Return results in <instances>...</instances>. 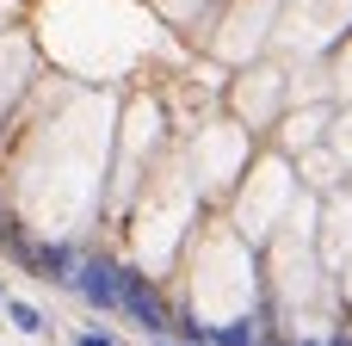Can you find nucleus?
<instances>
[{"label":"nucleus","mask_w":352,"mask_h":346,"mask_svg":"<svg viewBox=\"0 0 352 346\" xmlns=\"http://www.w3.org/2000/svg\"><path fill=\"white\" fill-rule=\"evenodd\" d=\"M68 291H80L93 310H124L118 266H111V260H80V266H74V279H68Z\"/></svg>","instance_id":"f257e3e1"},{"label":"nucleus","mask_w":352,"mask_h":346,"mask_svg":"<svg viewBox=\"0 0 352 346\" xmlns=\"http://www.w3.org/2000/svg\"><path fill=\"white\" fill-rule=\"evenodd\" d=\"M118 291H124V316H130L136 328H148V334H173V322H167L161 297L148 291V279H136V272H118Z\"/></svg>","instance_id":"f03ea898"},{"label":"nucleus","mask_w":352,"mask_h":346,"mask_svg":"<svg viewBox=\"0 0 352 346\" xmlns=\"http://www.w3.org/2000/svg\"><path fill=\"white\" fill-rule=\"evenodd\" d=\"M0 310H6V322H12L19 334H31V340H37L43 328H50V322H43V310H37V303H25V297H6Z\"/></svg>","instance_id":"7ed1b4c3"},{"label":"nucleus","mask_w":352,"mask_h":346,"mask_svg":"<svg viewBox=\"0 0 352 346\" xmlns=\"http://www.w3.org/2000/svg\"><path fill=\"white\" fill-rule=\"evenodd\" d=\"M210 346H260L254 340V322H229V328H204Z\"/></svg>","instance_id":"20e7f679"},{"label":"nucleus","mask_w":352,"mask_h":346,"mask_svg":"<svg viewBox=\"0 0 352 346\" xmlns=\"http://www.w3.org/2000/svg\"><path fill=\"white\" fill-rule=\"evenodd\" d=\"M74 346H111V334H74Z\"/></svg>","instance_id":"39448f33"},{"label":"nucleus","mask_w":352,"mask_h":346,"mask_svg":"<svg viewBox=\"0 0 352 346\" xmlns=\"http://www.w3.org/2000/svg\"><path fill=\"white\" fill-rule=\"evenodd\" d=\"M161 346H192V340H161Z\"/></svg>","instance_id":"423d86ee"},{"label":"nucleus","mask_w":352,"mask_h":346,"mask_svg":"<svg viewBox=\"0 0 352 346\" xmlns=\"http://www.w3.org/2000/svg\"><path fill=\"white\" fill-rule=\"evenodd\" d=\"M0 303H6V285H0Z\"/></svg>","instance_id":"0eeeda50"}]
</instances>
